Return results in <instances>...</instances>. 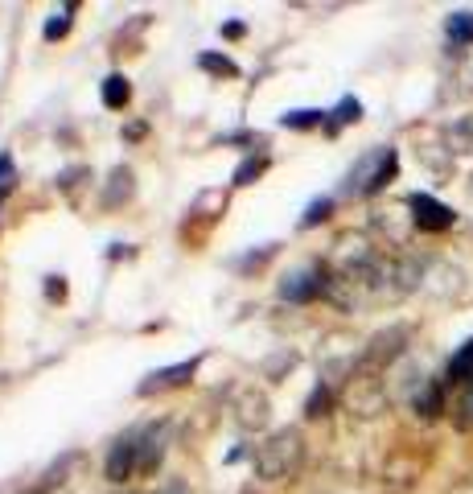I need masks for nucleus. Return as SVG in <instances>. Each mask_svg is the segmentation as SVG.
Segmentation results:
<instances>
[{
    "label": "nucleus",
    "mask_w": 473,
    "mask_h": 494,
    "mask_svg": "<svg viewBox=\"0 0 473 494\" xmlns=\"http://www.w3.org/2000/svg\"><path fill=\"white\" fill-rule=\"evenodd\" d=\"M251 458H256V474L259 478L285 482V478H293L296 470H301V461H304V437L296 429H280V432H272Z\"/></svg>",
    "instance_id": "obj_1"
},
{
    "label": "nucleus",
    "mask_w": 473,
    "mask_h": 494,
    "mask_svg": "<svg viewBox=\"0 0 473 494\" xmlns=\"http://www.w3.org/2000/svg\"><path fill=\"white\" fill-rule=\"evenodd\" d=\"M400 173V153L395 149H371L354 170L346 173V194H379L387 181Z\"/></svg>",
    "instance_id": "obj_2"
},
{
    "label": "nucleus",
    "mask_w": 473,
    "mask_h": 494,
    "mask_svg": "<svg viewBox=\"0 0 473 494\" xmlns=\"http://www.w3.org/2000/svg\"><path fill=\"white\" fill-rule=\"evenodd\" d=\"M322 293H330V272L322 264H304V268H293L285 280H280V296L293 301V305H309Z\"/></svg>",
    "instance_id": "obj_3"
},
{
    "label": "nucleus",
    "mask_w": 473,
    "mask_h": 494,
    "mask_svg": "<svg viewBox=\"0 0 473 494\" xmlns=\"http://www.w3.org/2000/svg\"><path fill=\"white\" fill-rule=\"evenodd\" d=\"M408 210H411V223H416L420 231H449V227L457 223L453 207H445V202L432 194H411Z\"/></svg>",
    "instance_id": "obj_4"
},
{
    "label": "nucleus",
    "mask_w": 473,
    "mask_h": 494,
    "mask_svg": "<svg viewBox=\"0 0 473 494\" xmlns=\"http://www.w3.org/2000/svg\"><path fill=\"white\" fill-rule=\"evenodd\" d=\"M403 342H408V325H391V330L375 334V338L366 342L362 363H366V367H383V363L400 359V354H403Z\"/></svg>",
    "instance_id": "obj_5"
},
{
    "label": "nucleus",
    "mask_w": 473,
    "mask_h": 494,
    "mask_svg": "<svg viewBox=\"0 0 473 494\" xmlns=\"http://www.w3.org/2000/svg\"><path fill=\"white\" fill-rule=\"evenodd\" d=\"M165 437H169V429H165V424H149V429L136 432V470H140V474H152V470L161 466Z\"/></svg>",
    "instance_id": "obj_6"
},
{
    "label": "nucleus",
    "mask_w": 473,
    "mask_h": 494,
    "mask_svg": "<svg viewBox=\"0 0 473 494\" xmlns=\"http://www.w3.org/2000/svg\"><path fill=\"white\" fill-rule=\"evenodd\" d=\"M198 371V359H186V363H173V367H161V371H152L149 379H144L136 392L140 395H152V392H169V387H181L186 379H194Z\"/></svg>",
    "instance_id": "obj_7"
},
{
    "label": "nucleus",
    "mask_w": 473,
    "mask_h": 494,
    "mask_svg": "<svg viewBox=\"0 0 473 494\" xmlns=\"http://www.w3.org/2000/svg\"><path fill=\"white\" fill-rule=\"evenodd\" d=\"M132 470H136V432H128L108 453V478L111 482H124V478H132Z\"/></svg>",
    "instance_id": "obj_8"
},
{
    "label": "nucleus",
    "mask_w": 473,
    "mask_h": 494,
    "mask_svg": "<svg viewBox=\"0 0 473 494\" xmlns=\"http://www.w3.org/2000/svg\"><path fill=\"white\" fill-rule=\"evenodd\" d=\"M235 421H239L243 432L264 429V424H268V400H264L259 392H243L239 404H235Z\"/></svg>",
    "instance_id": "obj_9"
},
{
    "label": "nucleus",
    "mask_w": 473,
    "mask_h": 494,
    "mask_svg": "<svg viewBox=\"0 0 473 494\" xmlns=\"http://www.w3.org/2000/svg\"><path fill=\"white\" fill-rule=\"evenodd\" d=\"M411 408L420 416H440L445 412V383L440 379H420L416 395H411Z\"/></svg>",
    "instance_id": "obj_10"
},
{
    "label": "nucleus",
    "mask_w": 473,
    "mask_h": 494,
    "mask_svg": "<svg viewBox=\"0 0 473 494\" xmlns=\"http://www.w3.org/2000/svg\"><path fill=\"white\" fill-rule=\"evenodd\" d=\"M445 379H449V383H457V387H469V383H473V338L465 342V346L453 354V359H449Z\"/></svg>",
    "instance_id": "obj_11"
},
{
    "label": "nucleus",
    "mask_w": 473,
    "mask_h": 494,
    "mask_svg": "<svg viewBox=\"0 0 473 494\" xmlns=\"http://www.w3.org/2000/svg\"><path fill=\"white\" fill-rule=\"evenodd\" d=\"M132 198V170L128 165H120V170H111L108 178V189H103V207H120V202H128Z\"/></svg>",
    "instance_id": "obj_12"
},
{
    "label": "nucleus",
    "mask_w": 473,
    "mask_h": 494,
    "mask_svg": "<svg viewBox=\"0 0 473 494\" xmlns=\"http://www.w3.org/2000/svg\"><path fill=\"white\" fill-rule=\"evenodd\" d=\"M128 99H132V87H128L124 74H108V79H103V108L120 111Z\"/></svg>",
    "instance_id": "obj_13"
},
{
    "label": "nucleus",
    "mask_w": 473,
    "mask_h": 494,
    "mask_svg": "<svg viewBox=\"0 0 473 494\" xmlns=\"http://www.w3.org/2000/svg\"><path fill=\"white\" fill-rule=\"evenodd\" d=\"M445 34L453 45H473V13H449Z\"/></svg>",
    "instance_id": "obj_14"
},
{
    "label": "nucleus",
    "mask_w": 473,
    "mask_h": 494,
    "mask_svg": "<svg viewBox=\"0 0 473 494\" xmlns=\"http://www.w3.org/2000/svg\"><path fill=\"white\" fill-rule=\"evenodd\" d=\"M330 116H333V120H330V132H338L342 124H354V120H362V103H358L354 95H346L338 108L330 111Z\"/></svg>",
    "instance_id": "obj_15"
},
{
    "label": "nucleus",
    "mask_w": 473,
    "mask_h": 494,
    "mask_svg": "<svg viewBox=\"0 0 473 494\" xmlns=\"http://www.w3.org/2000/svg\"><path fill=\"white\" fill-rule=\"evenodd\" d=\"M325 116H330V111H313V108L285 111V116H280V128H317V124H325Z\"/></svg>",
    "instance_id": "obj_16"
},
{
    "label": "nucleus",
    "mask_w": 473,
    "mask_h": 494,
    "mask_svg": "<svg viewBox=\"0 0 473 494\" xmlns=\"http://www.w3.org/2000/svg\"><path fill=\"white\" fill-rule=\"evenodd\" d=\"M71 17H74V5H66V9H58L54 17L45 21V29H42V37H45V42H58V37H66V34H71Z\"/></svg>",
    "instance_id": "obj_17"
},
{
    "label": "nucleus",
    "mask_w": 473,
    "mask_h": 494,
    "mask_svg": "<svg viewBox=\"0 0 473 494\" xmlns=\"http://www.w3.org/2000/svg\"><path fill=\"white\" fill-rule=\"evenodd\" d=\"M264 170H268V153H256V157H247V161H239V170H235V186H251Z\"/></svg>",
    "instance_id": "obj_18"
},
{
    "label": "nucleus",
    "mask_w": 473,
    "mask_h": 494,
    "mask_svg": "<svg viewBox=\"0 0 473 494\" xmlns=\"http://www.w3.org/2000/svg\"><path fill=\"white\" fill-rule=\"evenodd\" d=\"M198 66H202L206 74H223V79H235V74H239V66H235L227 54H202Z\"/></svg>",
    "instance_id": "obj_19"
},
{
    "label": "nucleus",
    "mask_w": 473,
    "mask_h": 494,
    "mask_svg": "<svg viewBox=\"0 0 473 494\" xmlns=\"http://www.w3.org/2000/svg\"><path fill=\"white\" fill-rule=\"evenodd\" d=\"M325 408H330V383H317L313 387V395L309 400H304V416H313V421H317V416H325Z\"/></svg>",
    "instance_id": "obj_20"
},
{
    "label": "nucleus",
    "mask_w": 473,
    "mask_h": 494,
    "mask_svg": "<svg viewBox=\"0 0 473 494\" xmlns=\"http://www.w3.org/2000/svg\"><path fill=\"white\" fill-rule=\"evenodd\" d=\"M457 429H473V383L461 387V400H457Z\"/></svg>",
    "instance_id": "obj_21"
},
{
    "label": "nucleus",
    "mask_w": 473,
    "mask_h": 494,
    "mask_svg": "<svg viewBox=\"0 0 473 494\" xmlns=\"http://www.w3.org/2000/svg\"><path fill=\"white\" fill-rule=\"evenodd\" d=\"M330 210H333V198H317V202H309V210H304L301 227H317V223H325V218H330Z\"/></svg>",
    "instance_id": "obj_22"
},
{
    "label": "nucleus",
    "mask_w": 473,
    "mask_h": 494,
    "mask_svg": "<svg viewBox=\"0 0 473 494\" xmlns=\"http://www.w3.org/2000/svg\"><path fill=\"white\" fill-rule=\"evenodd\" d=\"M13 186H17V165L9 153H0V198H9Z\"/></svg>",
    "instance_id": "obj_23"
},
{
    "label": "nucleus",
    "mask_w": 473,
    "mask_h": 494,
    "mask_svg": "<svg viewBox=\"0 0 473 494\" xmlns=\"http://www.w3.org/2000/svg\"><path fill=\"white\" fill-rule=\"evenodd\" d=\"M45 296H50V301H63L66 296V276H45Z\"/></svg>",
    "instance_id": "obj_24"
},
{
    "label": "nucleus",
    "mask_w": 473,
    "mask_h": 494,
    "mask_svg": "<svg viewBox=\"0 0 473 494\" xmlns=\"http://www.w3.org/2000/svg\"><path fill=\"white\" fill-rule=\"evenodd\" d=\"M272 252H276V243H264V247H259V252L243 256V260H239V268H251V264H264V260H268Z\"/></svg>",
    "instance_id": "obj_25"
},
{
    "label": "nucleus",
    "mask_w": 473,
    "mask_h": 494,
    "mask_svg": "<svg viewBox=\"0 0 473 494\" xmlns=\"http://www.w3.org/2000/svg\"><path fill=\"white\" fill-rule=\"evenodd\" d=\"M120 256H132V247H124V243H111V260H120Z\"/></svg>",
    "instance_id": "obj_26"
},
{
    "label": "nucleus",
    "mask_w": 473,
    "mask_h": 494,
    "mask_svg": "<svg viewBox=\"0 0 473 494\" xmlns=\"http://www.w3.org/2000/svg\"><path fill=\"white\" fill-rule=\"evenodd\" d=\"M223 34L227 37H243V25H239V21H231V25H223Z\"/></svg>",
    "instance_id": "obj_27"
},
{
    "label": "nucleus",
    "mask_w": 473,
    "mask_h": 494,
    "mask_svg": "<svg viewBox=\"0 0 473 494\" xmlns=\"http://www.w3.org/2000/svg\"><path fill=\"white\" fill-rule=\"evenodd\" d=\"M157 494H189V490H186V486H181V482H169V486H165V490H157Z\"/></svg>",
    "instance_id": "obj_28"
},
{
    "label": "nucleus",
    "mask_w": 473,
    "mask_h": 494,
    "mask_svg": "<svg viewBox=\"0 0 473 494\" xmlns=\"http://www.w3.org/2000/svg\"><path fill=\"white\" fill-rule=\"evenodd\" d=\"M21 494H45V490H42V486H37V490H21Z\"/></svg>",
    "instance_id": "obj_29"
},
{
    "label": "nucleus",
    "mask_w": 473,
    "mask_h": 494,
    "mask_svg": "<svg viewBox=\"0 0 473 494\" xmlns=\"http://www.w3.org/2000/svg\"><path fill=\"white\" fill-rule=\"evenodd\" d=\"M124 494H128V490H124Z\"/></svg>",
    "instance_id": "obj_30"
}]
</instances>
